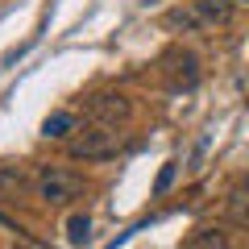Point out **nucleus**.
<instances>
[{"label":"nucleus","mask_w":249,"mask_h":249,"mask_svg":"<svg viewBox=\"0 0 249 249\" xmlns=\"http://www.w3.org/2000/svg\"><path fill=\"white\" fill-rule=\"evenodd\" d=\"M229 212L237 216V220H249V175L229 191Z\"/></svg>","instance_id":"nucleus-8"},{"label":"nucleus","mask_w":249,"mask_h":249,"mask_svg":"<svg viewBox=\"0 0 249 249\" xmlns=\"http://www.w3.org/2000/svg\"><path fill=\"white\" fill-rule=\"evenodd\" d=\"M183 249H229V232L220 229H196L183 241Z\"/></svg>","instance_id":"nucleus-7"},{"label":"nucleus","mask_w":249,"mask_h":249,"mask_svg":"<svg viewBox=\"0 0 249 249\" xmlns=\"http://www.w3.org/2000/svg\"><path fill=\"white\" fill-rule=\"evenodd\" d=\"M71 129H75V116L71 112H54V116L42 121V137H67Z\"/></svg>","instance_id":"nucleus-9"},{"label":"nucleus","mask_w":249,"mask_h":249,"mask_svg":"<svg viewBox=\"0 0 249 249\" xmlns=\"http://www.w3.org/2000/svg\"><path fill=\"white\" fill-rule=\"evenodd\" d=\"M88 116L96 124L121 129V124H129V116H133V104H129L124 91H96V96L88 100Z\"/></svg>","instance_id":"nucleus-4"},{"label":"nucleus","mask_w":249,"mask_h":249,"mask_svg":"<svg viewBox=\"0 0 249 249\" xmlns=\"http://www.w3.org/2000/svg\"><path fill=\"white\" fill-rule=\"evenodd\" d=\"M175 175H178V162H166V166L158 170V183H154V191H158V196H166L170 183H175Z\"/></svg>","instance_id":"nucleus-11"},{"label":"nucleus","mask_w":249,"mask_h":249,"mask_svg":"<svg viewBox=\"0 0 249 249\" xmlns=\"http://www.w3.org/2000/svg\"><path fill=\"white\" fill-rule=\"evenodd\" d=\"M29 187L25 166H13V162H0V196H21Z\"/></svg>","instance_id":"nucleus-5"},{"label":"nucleus","mask_w":249,"mask_h":249,"mask_svg":"<svg viewBox=\"0 0 249 249\" xmlns=\"http://www.w3.org/2000/svg\"><path fill=\"white\" fill-rule=\"evenodd\" d=\"M67 154H71V158H83V162L116 158V154H121V133L108 129V124H88L83 133H75L71 142H67Z\"/></svg>","instance_id":"nucleus-1"},{"label":"nucleus","mask_w":249,"mask_h":249,"mask_svg":"<svg viewBox=\"0 0 249 249\" xmlns=\"http://www.w3.org/2000/svg\"><path fill=\"white\" fill-rule=\"evenodd\" d=\"M196 13L204 25H224L232 17V0H196Z\"/></svg>","instance_id":"nucleus-6"},{"label":"nucleus","mask_w":249,"mask_h":249,"mask_svg":"<svg viewBox=\"0 0 249 249\" xmlns=\"http://www.w3.org/2000/svg\"><path fill=\"white\" fill-rule=\"evenodd\" d=\"M34 191H37L42 204L58 208V204H71V199L83 191V178L75 175V170H62V166H42L34 175Z\"/></svg>","instance_id":"nucleus-2"},{"label":"nucleus","mask_w":249,"mask_h":249,"mask_svg":"<svg viewBox=\"0 0 249 249\" xmlns=\"http://www.w3.org/2000/svg\"><path fill=\"white\" fill-rule=\"evenodd\" d=\"M88 232H91V216L88 212H75L71 220H67V241H71V245H83Z\"/></svg>","instance_id":"nucleus-10"},{"label":"nucleus","mask_w":249,"mask_h":249,"mask_svg":"<svg viewBox=\"0 0 249 249\" xmlns=\"http://www.w3.org/2000/svg\"><path fill=\"white\" fill-rule=\"evenodd\" d=\"M162 79H166L170 91H196V83H199V58L191 50H183V46L166 50V54H162Z\"/></svg>","instance_id":"nucleus-3"}]
</instances>
